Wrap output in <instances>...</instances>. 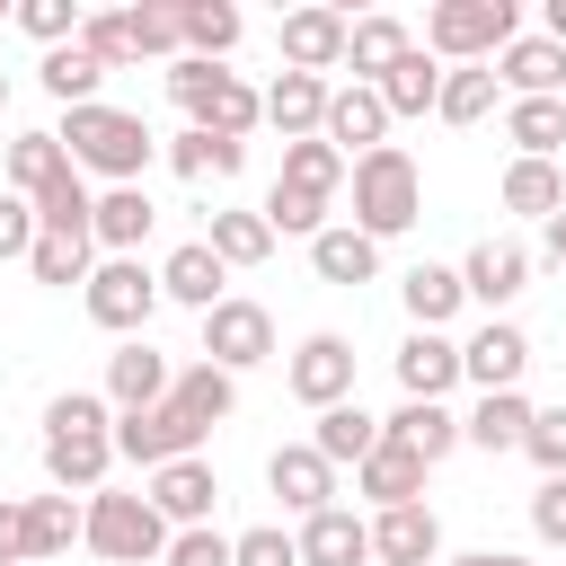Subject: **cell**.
I'll use <instances>...</instances> for the list:
<instances>
[{
    "label": "cell",
    "instance_id": "obj_17",
    "mask_svg": "<svg viewBox=\"0 0 566 566\" xmlns=\"http://www.w3.org/2000/svg\"><path fill=\"white\" fill-rule=\"evenodd\" d=\"M433 557H442L433 504H389V513H371V566H433Z\"/></svg>",
    "mask_w": 566,
    "mask_h": 566
},
{
    "label": "cell",
    "instance_id": "obj_30",
    "mask_svg": "<svg viewBox=\"0 0 566 566\" xmlns=\"http://www.w3.org/2000/svg\"><path fill=\"white\" fill-rule=\"evenodd\" d=\"M495 80H504L513 97H566V53H557L548 35H513V44L495 53Z\"/></svg>",
    "mask_w": 566,
    "mask_h": 566
},
{
    "label": "cell",
    "instance_id": "obj_48",
    "mask_svg": "<svg viewBox=\"0 0 566 566\" xmlns=\"http://www.w3.org/2000/svg\"><path fill=\"white\" fill-rule=\"evenodd\" d=\"M124 18H133V44H142V53H168V62L186 53V18H177V0H133Z\"/></svg>",
    "mask_w": 566,
    "mask_h": 566
},
{
    "label": "cell",
    "instance_id": "obj_4",
    "mask_svg": "<svg viewBox=\"0 0 566 566\" xmlns=\"http://www.w3.org/2000/svg\"><path fill=\"white\" fill-rule=\"evenodd\" d=\"M354 230L363 239H398V230H416V212H424V177H416V159L398 150V142H380L371 159H354Z\"/></svg>",
    "mask_w": 566,
    "mask_h": 566
},
{
    "label": "cell",
    "instance_id": "obj_44",
    "mask_svg": "<svg viewBox=\"0 0 566 566\" xmlns=\"http://www.w3.org/2000/svg\"><path fill=\"white\" fill-rule=\"evenodd\" d=\"M203 248H212L221 265H265V256H274V230H265V212H212Z\"/></svg>",
    "mask_w": 566,
    "mask_h": 566
},
{
    "label": "cell",
    "instance_id": "obj_59",
    "mask_svg": "<svg viewBox=\"0 0 566 566\" xmlns=\"http://www.w3.org/2000/svg\"><path fill=\"white\" fill-rule=\"evenodd\" d=\"M0 27H18V0H0Z\"/></svg>",
    "mask_w": 566,
    "mask_h": 566
},
{
    "label": "cell",
    "instance_id": "obj_60",
    "mask_svg": "<svg viewBox=\"0 0 566 566\" xmlns=\"http://www.w3.org/2000/svg\"><path fill=\"white\" fill-rule=\"evenodd\" d=\"M0 115H9V71H0Z\"/></svg>",
    "mask_w": 566,
    "mask_h": 566
},
{
    "label": "cell",
    "instance_id": "obj_10",
    "mask_svg": "<svg viewBox=\"0 0 566 566\" xmlns=\"http://www.w3.org/2000/svg\"><path fill=\"white\" fill-rule=\"evenodd\" d=\"M150 513L168 522V531H203L212 522V504H221V469L195 451V460H168V469H150Z\"/></svg>",
    "mask_w": 566,
    "mask_h": 566
},
{
    "label": "cell",
    "instance_id": "obj_28",
    "mask_svg": "<svg viewBox=\"0 0 566 566\" xmlns=\"http://www.w3.org/2000/svg\"><path fill=\"white\" fill-rule=\"evenodd\" d=\"M424 460L416 451H398V442H380L363 469H354V495H371V513H389V504H424Z\"/></svg>",
    "mask_w": 566,
    "mask_h": 566
},
{
    "label": "cell",
    "instance_id": "obj_42",
    "mask_svg": "<svg viewBox=\"0 0 566 566\" xmlns=\"http://www.w3.org/2000/svg\"><path fill=\"white\" fill-rule=\"evenodd\" d=\"M168 168H177L186 186H203V177H239V168H248V142H221V133H195V124H186V133L168 142Z\"/></svg>",
    "mask_w": 566,
    "mask_h": 566
},
{
    "label": "cell",
    "instance_id": "obj_58",
    "mask_svg": "<svg viewBox=\"0 0 566 566\" xmlns=\"http://www.w3.org/2000/svg\"><path fill=\"white\" fill-rule=\"evenodd\" d=\"M539 248H548V265H566V212H557V221H539Z\"/></svg>",
    "mask_w": 566,
    "mask_h": 566
},
{
    "label": "cell",
    "instance_id": "obj_11",
    "mask_svg": "<svg viewBox=\"0 0 566 566\" xmlns=\"http://www.w3.org/2000/svg\"><path fill=\"white\" fill-rule=\"evenodd\" d=\"M177 389V371H168V354L150 345V336H124L115 354H106V407L115 416H142V407H159Z\"/></svg>",
    "mask_w": 566,
    "mask_h": 566
},
{
    "label": "cell",
    "instance_id": "obj_41",
    "mask_svg": "<svg viewBox=\"0 0 566 566\" xmlns=\"http://www.w3.org/2000/svg\"><path fill=\"white\" fill-rule=\"evenodd\" d=\"M380 106H389V124H398V115H433V106H442V62L416 44V53L380 80Z\"/></svg>",
    "mask_w": 566,
    "mask_h": 566
},
{
    "label": "cell",
    "instance_id": "obj_52",
    "mask_svg": "<svg viewBox=\"0 0 566 566\" xmlns=\"http://www.w3.org/2000/svg\"><path fill=\"white\" fill-rule=\"evenodd\" d=\"M35 239H44V221H35V203L0 186V265H27V248H35Z\"/></svg>",
    "mask_w": 566,
    "mask_h": 566
},
{
    "label": "cell",
    "instance_id": "obj_53",
    "mask_svg": "<svg viewBox=\"0 0 566 566\" xmlns=\"http://www.w3.org/2000/svg\"><path fill=\"white\" fill-rule=\"evenodd\" d=\"M159 566H230V539L203 522V531H168V557Z\"/></svg>",
    "mask_w": 566,
    "mask_h": 566
},
{
    "label": "cell",
    "instance_id": "obj_47",
    "mask_svg": "<svg viewBox=\"0 0 566 566\" xmlns=\"http://www.w3.org/2000/svg\"><path fill=\"white\" fill-rule=\"evenodd\" d=\"M265 230H274V239H318V230H327V195L274 186V195H265Z\"/></svg>",
    "mask_w": 566,
    "mask_h": 566
},
{
    "label": "cell",
    "instance_id": "obj_51",
    "mask_svg": "<svg viewBox=\"0 0 566 566\" xmlns=\"http://www.w3.org/2000/svg\"><path fill=\"white\" fill-rule=\"evenodd\" d=\"M522 451H531V469H539V478H566V407H539V416H531V433H522Z\"/></svg>",
    "mask_w": 566,
    "mask_h": 566
},
{
    "label": "cell",
    "instance_id": "obj_6",
    "mask_svg": "<svg viewBox=\"0 0 566 566\" xmlns=\"http://www.w3.org/2000/svg\"><path fill=\"white\" fill-rule=\"evenodd\" d=\"M80 548H97L106 566H150V557H168V522L150 513V495L97 486V495H88V539H80Z\"/></svg>",
    "mask_w": 566,
    "mask_h": 566
},
{
    "label": "cell",
    "instance_id": "obj_35",
    "mask_svg": "<svg viewBox=\"0 0 566 566\" xmlns=\"http://www.w3.org/2000/svg\"><path fill=\"white\" fill-rule=\"evenodd\" d=\"M35 80H44V97H62V115H71V106H97V88H106V62H97L88 44H53V53L35 62Z\"/></svg>",
    "mask_w": 566,
    "mask_h": 566
},
{
    "label": "cell",
    "instance_id": "obj_15",
    "mask_svg": "<svg viewBox=\"0 0 566 566\" xmlns=\"http://www.w3.org/2000/svg\"><path fill=\"white\" fill-rule=\"evenodd\" d=\"M522 371H531V336H522L513 318H486V327L460 345V380H478V398H486V389H522Z\"/></svg>",
    "mask_w": 566,
    "mask_h": 566
},
{
    "label": "cell",
    "instance_id": "obj_56",
    "mask_svg": "<svg viewBox=\"0 0 566 566\" xmlns=\"http://www.w3.org/2000/svg\"><path fill=\"white\" fill-rule=\"evenodd\" d=\"M451 566H531V557H522V548H460Z\"/></svg>",
    "mask_w": 566,
    "mask_h": 566
},
{
    "label": "cell",
    "instance_id": "obj_26",
    "mask_svg": "<svg viewBox=\"0 0 566 566\" xmlns=\"http://www.w3.org/2000/svg\"><path fill=\"white\" fill-rule=\"evenodd\" d=\"M398 301H407V318H416V327H433V336H442V327L469 310V283H460V265H407V274H398Z\"/></svg>",
    "mask_w": 566,
    "mask_h": 566
},
{
    "label": "cell",
    "instance_id": "obj_36",
    "mask_svg": "<svg viewBox=\"0 0 566 566\" xmlns=\"http://www.w3.org/2000/svg\"><path fill=\"white\" fill-rule=\"evenodd\" d=\"M62 168H71L62 133H18V142L0 150V177H9V195H27V203H35V195H44V186H53Z\"/></svg>",
    "mask_w": 566,
    "mask_h": 566
},
{
    "label": "cell",
    "instance_id": "obj_57",
    "mask_svg": "<svg viewBox=\"0 0 566 566\" xmlns=\"http://www.w3.org/2000/svg\"><path fill=\"white\" fill-rule=\"evenodd\" d=\"M539 35H548V44L566 53V0H548V9H539Z\"/></svg>",
    "mask_w": 566,
    "mask_h": 566
},
{
    "label": "cell",
    "instance_id": "obj_40",
    "mask_svg": "<svg viewBox=\"0 0 566 566\" xmlns=\"http://www.w3.org/2000/svg\"><path fill=\"white\" fill-rule=\"evenodd\" d=\"M177 18H186V53H195V62H230L239 35H248L230 0H177Z\"/></svg>",
    "mask_w": 566,
    "mask_h": 566
},
{
    "label": "cell",
    "instance_id": "obj_54",
    "mask_svg": "<svg viewBox=\"0 0 566 566\" xmlns=\"http://www.w3.org/2000/svg\"><path fill=\"white\" fill-rule=\"evenodd\" d=\"M531 531H539L548 548H566V478H539V495H531Z\"/></svg>",
    "mask_w": 566,
    "mask_h": 566
},
{
    "label": "cell",
    "instance_id": "obj_50",
    "mask_svg": "<svg viewBox=\"0 0 566 566\" xmlns=\"http://www.w3.org/2000/svg\"><path fill=\"white\" fill-rule=\"evenodd\" d=\"M230 566H301V539L283 522H256V531L230 539Z\"/></svg>",
    "mask_w": 566,
    "mask_h": 566
},
{
    "label": "cell",
    "instance_id": "obj_2",
    "mask_svg": "<svg viewBox=\"0 0 566 566\" xmlns=\"http://www.w3.org/2000/svg\"><path fill=\"white\" fill-rule=\"evenodd\" d=\"M62 150H71V168L80 177H106V186H142V168H150V124L133 115V106H71L62 115Z\"/></svg>",
    "mask_w": 566,
    "mask_h": 566
},
{
    "label": "cell",
    "instance_id": "obj_37",
    "mask_svg": "<svg viewBox=\"0 0 566 566\" xmlns=\"http://www.w3.org/2000/svg\"><path fill=\"white\" fill-rule=\"evenodd\" d=\"M345 177H354V159H345L336 142H318V133H310V142H283L274 186H301V195H327V203H336V186H345Z\"/></svg>",
    "mask_w": 566,
    "mask_h": 566
},
{
    "label": "cell",
    "instance_id": "obj_39",
    "mask_svg": "<svg viewBox=\"0 0 566 566\" xmlns=\"http://www.w3.org/2000/svg\"><path fill=\"white\" fill-rule=\"evenodd\" d=\"M504 142H513V159H557V142H566V97H513V106H504Z\"/></svg>",
    "mask_w": 566,
    "mask_h": 566
},
{
    "label": "cell",
    "instance_id": "obj_31",
    "mask_svg": "<svg viewBox=\"0 0 566 566\" xmlns=\"http://www.w3.org/2000/svg\"><path fill=\"white\" fill-rule=\"evenodd\" d=\"M168 407H177L195 433H212V424H230V407H239V380H230L221 363H186V371H177V389H168Z\"/></svg>",
    "mask_w": 566,
    "mask_h": 566
},
{
    "label": "cell",
    "instance_id": "obj_5",
    "mask_svg": "<svg viewBox=\"0 0 566 566\" xmlns=\"http://www.w3.org/2000/svg\"><path fill=\"white\" fill-rule=\"evenodd\" d=\"M513 35H522V9L513 0H433L424 9V53L451 62V71L460 62H495Z\"/></svg>",
    "mask_w": 566,
    "mask_h": 566
},
{
    "label": "cell",
    "instance_id": "obj_14",
    "mask_svg": "<svg viewBox=\"0 0 566 566\" xmlns=\"http://www.w3.org/2000/svg\"><path fill=\"white\" fill-rule=\"evenodd\" d=\"M460 283H469L478 310H513V301L531 292V248H522V239H478V248L460 256Z\"/></svg>",
    "mask_w": 566,
    "mask_h": 566
},
{
    "label": "cell",
    "instance_id": "obj_8",
    "mask_svg": "<svg viewBox=\"0 0 566 566\" xmlns=\"http://www.w3.org/2000/svg\"><path fill=\"white\" fill-rule=\"evenodd\" d=\"M203 363H221L230 380L239 371H256V363H274V318H265V301H221L212 318H203Z\"/></svg>",
    "mask_w": 566,
    "mask_h": 566
},
{
    "label": "cell",
    "instance_id": "obj_45",
    "mask_svg": "<svg viewBox=\"0 0 566 566\" xmlns=\"http://www.w3.org/2000/svg\"><path fill=\"white\" fill-rule=\"evenodd\" d=\"M35 221H44V230H88V221H97V195H88V177H80V168H62V177L35 195Z\"/></svg>",
    "mask_w": 566,
    "mask_h": 566
},
{
    "label": "cell",
    "instance_id": "obj_20",
    "mask_svg": "<svg viewBox=\"0 0 566 566\" xmlns=\"http://www.w3.org/2000/svg\"><path fill=\"white\" fill-rule=\"evenodd\" d=\"M380 442H398V451H416V460L433 469V460L460 451V416L433 407V398H398V416H380Z\"/></svg>",
    "mask_w": 566,
    "mask_h": 566
},
{
    "label": "cell",
    "instance_id": "obj_3",
    "mask_svg": "<svg viewBox=\"0 0 566 566\" xmlns=\"http://www.w3.org/2000/svg\"><path fill=\"white\" fill-rule=\"evenodd\" d=\"M168 97L186 106V124H195V133H221V142H248V133L265 124V97H256L239 71L195 62V53H177V62H168Z\"/></svg>",
    "mask_w": 566,
    "mask_h": 566
},
{
    "label": "cell",
    "instance_id": "obj_55",
    "mask_svg": "<svg viewBox=\"0 0 566 566\" xmlns=\"http://www.w3.org/2000/svg\"><path fill=\"white\" fill-rule=\"evenodd\" d=\"M0 566H35L27 557V495H0Z\"/></svg>",
    "mask_w": 566,
    "mask_h": 566
},
{
    "label": "cell",
    "instance_id": "obj_38",
    "mask_svg": "<svg viewBox=\"0 0 566 566\" xmlns=\"http://www.w3.org/2000/svg\"><path fill=\"white\" fill-rule=\"evenodd\" d=\"M495 195H504V212H522V221H557V212H566V177H557V159H513Z\"/></svg>",
    "mask_w": 566,
    "mask_h": 566
},
{
    "label": "cell",
    "instance_id": "obj_7",
    "mask_svg": "<svg viewBox=\"0 0 566 566\" xmlns=\"http://www.w3.org/2000/svg\"><path fill=\"white\" fill-rule=\"evenodd\" d=\"M88 318L106 327V336H150V310H159V274L142 265V256H97V274H88Z\"/></svg>",
    "mask_w": 566,
    "mask_h": 566
},
{
    "label": "cell",
    "instance_id": "obj_1",
    "mask_svg": "<svg viewBox=\"0 0 566 566\" xmlns=\"http://www.w3.org/2000/svg\"><path fill=\"white\" fill-rule=\"evenodd\" d=\"M106 469H115V416H106V398L97 389H62L44 407V478H53V495L88 504L106 486Z\"/></svg>",
    "mask_w": 566,
    "mask_h": 566
},
{
    "label": "cell",
    "instance_id": "obj_21",
    "mask_svg": "<svg viewBox=\"0 0 566 566\" xmlns=\"http://www.w3.org/2000/svg\"><path fill=\"white\" fill-rule=\"evenodd\" d=\"M292 539H301V566H371V522H363V513H345V504L310 513Z\"/></svg>",
    "mask_w": 566,
    "mask_h": 566
},
{
    "label": "cell",
    "instance_id": "obj_23",
    "mask_svg": "<svg viewBox=\"0 0 566 566\" xmlns=\"http://www.w3.org/2000/svg\"><path fill=\"white\" fill-rule=\"evenodd\" d=\"M310 451H318L327 469H363V460L380 451V416H371L363 398H345V407H327V416L310 424Z\"/></svg>",
    "mask_w": 566,
    "mask_h": 566
},
{
    "label": "cell",
    "instance_id": "obj_29",
    "mask_svg": "<svg viewBox=\"0 0 566 566\" xmlns=\"http://www.w3.org/2000/svg\"><path fill=\"white\" fill-rule=\"evenodd\" d=\"M80 539H88V504H80V495H27V557H35V566L71 557Z\"/></svg>",
    "mask_w": 566,
    "mask_h": 566
},
{
    "label": "cell",
    "instance_id": "obj_16",
    "mask_svg": "<svg viewBox=\"0 0 566 566\" xmlns=\"http://www.w3.org/2000/svg\"><path fill=\"white\" fill-rule=\"evenodd\" d=\"M345 35H354V18H345V9H292V18H283V71L327 80V71L345 62Z\"/></svg>",
    "mask_w": 566,
    "mask_h": 566
},
{
    "label": "cell",
    "instance_id": "obj_49",
    "mask_svg": "<svg viewBox=\"0 0 566 566\" xmlns=\"http://www.w3.org/2000/svg\"><path fill=\"white\" fill-rule=\"evenodd\" d=\"M80 18H88L80 0H18V27H27L44 53H53V44H80Z\"/></svg>",
    "mask_w": 566,
    "mask_h": 566
},
{
    "label": "cell",
    "instance_id": "obj_19",
    "mask_svg": "<svg viewBox=\"0 0 566 566\" xmlns=\"http://www.w3.org/2000/svg\"><path fill=\"white\" fill-rule=\"evenodd\" d=\"M265 486H274V495H283V513H301V522L336 504V469H327L310 442H283V451L265 460Z\"/></svg>",
    "mask_w": 566,
    "mask_h": 566
},
{
    "label": "cell",
    "instance_id": "obj_18",
    "mask_svg": "<svg viewBox=\"0 0 566 566\" xmlns=\"http://www.w3.org/2000/svg\"><path fill=\"white\" fill-rule=\"evenodd\" d=\"M221 283H230V265H221V256H212L203 239H186V248H168V265H159V301H186L195 318H212V310L230 301Z\"/></svg>",
    "mask_w": 566,
    "mask_h": 566
},
{
    "label": "cell",
    "instance_id": "obj_32",
    "mask_svg": "<svg viewBox=\"0 0 566 566\" xmlns=\"http://www.w3.org/2000/svg\"><path fill=\"white\" fill-rule=\"evenodd\" d=\"M265 124H274L283 142H310V133L327 124V80H310V71H283V80L265 88Z\"/></svg>",
    "mask_w": 566,
    "mask_h": 566
},
{
    "label": "cell",
    "instance_id": "obj_43",
    "mask_svg": "<svg viewBox=\"0 0 566 566\" xmlns=\"http://www.w3.org/2000/svg\"><path fill=\"white\" fill-rule=\"evenodd\" d=\"M495 88H504L495 62H460V71H442V106H433V115H442V124H486V115H495Z\"/></svg>",
    "mask_w": 566,
    "mask_h": 566
},
{
    "label": "cell",
    "instance_id": "obj_22",
    "mask_svg": "<svg viewBox=\"0 0 566 566\" xmlns=\"http://www.w3.org/2000/svg\"><path fill=\"white\" fill-rule=\"evenodd\" d=\"M398 389L442 407V398L460 389V345H451V336H433V327H416V336L398 345Z\"/></svg>",
    "mask_w": 566,
    "mask_h": 566
},
{
    "label": "cell",
    "instance_id": "obj_27",
    "mask_svg": "<svg viewBox=\"0 0 566 566\" xmlns=\"http://www.w3.org/2000/svg\"><path fill=\"white\" fill-rule=\"evenodd\" d=\"M531 416H539V407H531L522 389H486V398H478V407L460 416V442H478L486 460H495V451H522V433H531Z\"/></svg>",
    "mask_w": 566,
    "mask_h": 566
},
{
    "label": "cell",
    "instance_id": "obj_12",
    "mask_svg": "<svg viewBox=\"0 0 566 566\" xmlns=\"http://www.w3.org/2000/svg\"><path fill=\"white\" fill-rule=\"evenodd\" d=\"M195 424L159 398V407H142V416H115V460H133V469H168V460H195Z\"/></svg>",
    "mask_w": 566,
    "mask_h": 566
},
{
    "label": "cell",
    "instance_id": "obj_24",
    "mask_svg": "<svg viewBox=\"0 0 566 566\" xmlns=\"http://www.w3.org/2000/svg\"><path fill=\"white\" fill-rule=\"evenodd\" d=\"M150 221H159V203H150L142 186H106V195H97V221H88V239H97L106 256H142Z\"/></svg>",
    "mask_w": 566,
    "mask_h": 566
},
{
    "label": "cell",
    "instance_id": "obj_33",
    "mask_svg": "<svg viewBox=\"0 0 566 566\" xmlns=\"http://www.w3.org/2000/svg\"><path fill=\"white\" fill-rule=\"evenodd\" d=\"M27 274L53 283V292H71V283L88 292V274H97V239H88V230H44V239L27 248Z\"/></svg>",
    "mask_w": 566,
    "mask_h": 566
},
{
    "label": "cell",
    "instance_id": "obj_9",
    "mask_svg": "<svg viewBox=\"0 0 566 566\" xmlns=\"http://www.w3.org/2000/svg\"><path fill=\"white\" fill-rule=\"evenodd\" d=\"M283 380H292V398H301L310 416H327V407L354 398V345H345L336 327H318V336L292 345V371H283Z\"/></svg>",
    "mask_w": 566,
    "mask_h": 566
},
{
    "label": "cell",
    "instance_id": "obj_46",
    "mask_svg": "<svg viewBox=\"0 0 566 566\" xmlns=\"http://www.w3.org/2000/svg\"><path fill=\"white\" fill-rule=\"evenodd\" d=\"M80 44H88L106 71H133V62H142V44H133V18H124V9H88V18H80Z\"/></svg>",
    "mask_w": 566,
    "mask_h": 566
},
{
    "label": "cell",
    "instance_id": "obj_13",
    "mask_svg": "<svg viewBox=\"0 0 566 566\" xmlns=\"http://www.w3.org/2000/svg\"><path fill=\"white\" fill-rule=\"evenodd\" d=\"M318 142H336L345 159H371V150L389 142V106H380V88H371V80L327 88V124H318Z\"/></svg>",
    "mask_w": 566,
    "mask_h": 566
},
{
    "label": "cell",
    "instance_id": "obj_34",
    "mask_svg": "<svg viewBox=\"0 0 566 566\" xmlns=\"http://www.w3.org/2000/svg\"><path fill=\"white\" fill-rule=\"evenodd\" d=\"M407 53H416V35H407L398 18H354V35H345V62H354V80H371V88H380V80H389Z\"/></svg>",
    "mask_w": 566,
    "mask_h": 566
},
{
    "label": "cell",
    "instance_id": "obj_25",
    "mask_svg": "<svg viewBox=\"0 0 566 566\" xmlns=\"http://www.w3.org/2000/svg\"><path fill=\"white\" fill-rule=\"evenodd\" d=\"M310 274L354 292V283H371V274H380V239H363L354 221H327V230L310 239Z\"/></svg>",
    "mask_w": 566,
    "mask_h": 566
}]
</instances>
